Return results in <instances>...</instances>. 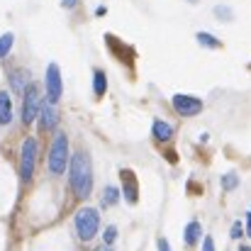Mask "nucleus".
Returning a JSON list of instances; mask_svg holds the SVG:
<instances>
[{
  "mask_svg": "<svg viewBox=\"0 0 251 251\" xmlns=\"http://www.w3.org/2000/svg\"><path fill=\"white\" fill-rule=\"evenodd\" d=\"M71 188L78 198H88L90 195V188H93V166H90V159L88 154L78 151L74 154L71 159Z\"/></svg>",
  "mask_w": 251,
  "mask_h": 251,
  "instance_id": "nucleus-1",
  "label": "nucleus"
},
{
  "mask_svg": "<svg viewBox=\"0 0 251 251\" xmlns=\"http://www.w3.org/2000/svg\"><path fill=\"white\" fill-rule=\"evenodd\" d=\"M66 166H69V139L64 132H59L51 149H49V171L54 176H61Z\"/></svg>",
  "mask_w": 251,
  "mask_h": 251,
  "instance_id": "nucleus-2",
  "label": "nucleus"
},
{
  "mask_svg": "<svg viewBox=\"0 0 251 251\" xmlns=\"http://www.w3.org/2000/svg\"><path fill=\"white\" fill-rule=\"evenodd\" d=\"M98 227H100V215L98 210L93 207H83L78 215H76V232L83 242H90L95 234H98Z\"/></svg>",
  "mask_w": 251,
  "mask_h": 251,
  "instance_id": "nucleus-3",
  "label": "nucleus"
},
{
  "mask_svg": "<svg viewBox=\"0 0 251 251\" xmlns=\"http://www.w3.org/2000/svg\"><path fill=\"white\" fill-rule=\"evenodd\" d=\"M39 88L34 83H27L25 88V102H22V122L25 125H32L37 112H39Z\"/></svg>",
  "mask_w": 251,
  "mask_h": 251,
  "instance_id": "nucleus-4",
  "label": "nucleus"
},
{
  "mask_svg": "<svg viewBox=\"0 0 251 251\" xmlns=\"http://www.w3.org/2000/svg\"><path fill=\"white\" fill-rule=\"evenodd\" d=\"M34 164H37V142H34V137H27L25 144H22V159H20L22 180H29V178H32Z\"/></svg>",
  "mask_w": 251,
  "mask_h": 251,
  "instance_id": "nucleus-5",
  "label": "nucleus"
},
{
  "mask_svg": "<svg viewBox=\"0 0 251 251\" xmlns=\"http://www.w3.org/2000/svg\"><path fill=\"white\" fill-rule=\"evenodd\" d=\"M61 93H64V83H61V69L56 66V64H49L47 66V100L54 105L59 98H61Z\"/></svg>",
  "mask_w": 251,
  "mask_h": 251,
  "instance_id": "nucleus-6",
  "label": "nucleus"
},
{
  "mask_svg": "<svg viewBox=\"0 0 251 251\" xmlns=\"http://www.w3.org/2000/svg\"><path fill=\"white\" fill-rule=\"evenodd\" d=\"M173 107L178 110V115L190 117V115H198V112L202 110V102H200V98H193V95H183V93H178V95H173Z\"/></svg>",
  "mask_w": 251,
  "mask_h": 251,
  "instance_id": "nucleus-7",
  "label": "nucleus"
},
{
  "mask_svg": "<svg viewBox=\"0 0 251 251\" xmlns=\"http://www.w3.org/2000/svg\"><path fill=\"white\" fill-rule=\"evenodd\" d=\"M56 110H54V105L51 102H39V127L42 129H54V125H56Z\"/></svg>",
  "mask_w": 251,
  "mask_h": 251,
  "instance_id": "nucleus-8",
  "label": "nucleus"
},
{
  "mask_svg": "<svg viewBox=\"0 0 251 251\" xmlns=\"http://www.w3.org/2000/svg\"><path fill=\"white\" fill-rule=\"evenodd\" d=\"M122 183H125V198H127V202H137L139 198V190H137V178H134V173L132 171H122Z\"/></svg>",
  "mask_w": 251,
  "mask_h": 251,
  "instance_id": "nucleus-9",
  "label": "nucleus"
},
{
  "mask_svg": "<svg viewBox=\"0 0 251 251\" xmlns=\"http://www.w3.org/2000/svg\"><path fill=\"white\" fill-rule=\"evenodd\" d=\"M12 120V100L5 90H0V125H10Z\"/></svg>",
  "mask_w": 251,
  "mask_h": 251,
  "instance_id": "nucleus-10",
  "label": "nucleus"
},
{
  "mask_svg": "<svg viewBox=\"0 0 251 251\" xmlns=\"http://www.w3.org/2000/svg\"><path fill=\"white\" fill-rule=\"evenodd\" d=\"M154 137L159 139V142H168L171 137H173V127L171 125H166L164 120H154Z\"/></svg>",
  "mask_w": 251,
  "mask_h": 251,
  "instance_id": "nucleus-11",
  "label": "nucleus"
},
{
  "mask_svg": "<svg viewBox=\"0 0 251 251\" xmlns=\"http://www.w3.org/2000/svg\"><path fill=\"white\" fill-rule=\"evenodd\" d=\"M200 234H202V229H200V222H198V220H193V222L185 227V237H183V242H185L188 247H193V244H198Z\"/></svg>",
  "mask_w": 251,
  "mask_h": 251,
  "instance_id": "nucleus-12",
  "label": "nucleus"
},
{
  "mask_svg": "<svg viewBox=\"0 0 251 251\" xmlns=\"http://www.w3.org/2000/svg\"><path fill=\"white\" fill-rule=\"evenodd\" d=\"M93 90H95L98 98L105 95V90H107V78H105L102 71H95V74H93Z\"/></svg>",
  "mask_w": 251,
  "mask_h": 251,
  "instance_id": "nucleus-13",
  "label": "nucleus"
},
{
  "mask_svg": "<svg viewBox=\"0 0 251 251\" xmlns=\"http://www.w3.org/2000/svg\"><path fill=\"white\" fill-rule=\"evenodd\" d=\"M198 42H200L202 47H210V49H220V47H222L220 39L212 37V34H207V32H200V34H198Z\"/></svg>",
  "mask_w": 251,
  "mask_h": 251,
  "instance_id": "nucleus-14",
  "label": "nucleus"
},
{
  "mask_svg": "<svg viewBox=\"0 0 251 251\" xmlns=\"http://www.w3.org/2000/svg\"><path fill=\"white\" fill-rule=\"evenodd\" d=\"M12 44H15V37H12L10 32L0 37V59H5V56L10 54V49H12Z\"/></svg>",
  "mask_w": 251,
  "mask_h": 251,
  "instance_id": "nucleus-15",
  "label": "nucleus"
},
{
  "mask_svg": "<svg viewBox=\"0 0 251 251\" xmlns=\"http://www.w3.org/2000/svg\"><path fill=\"white\" fill-rule=\"evenodd\" d=\"M237 185H239V176H237V173L222 176V188H225V190H232V188H237Z\"/></svg>",
  "mask_w": 251,
  "mask_h": 251,
  "instance_id": "nucleus-16",
  "label": "nucleus"
},
{
  "mask_svg": "<svg viewBox=\"0 0 251 251\" xmlns=\"http://www.w3.org/2000/svg\"><path fill=\"white\" fill-rule=\"evenodd\" d=\"M102 200H105V205H115V202L120 200V190H117V188H112V185H107V188H105V198H102Z\"/></svg>",
  "mask_w": 251,
  "mask_h": 251,
  "instance_id": "nucleus-17",
  "label": "nucleus"
},
{
  "mask_svg": "<svg viewBox=\"0 0 251 251\" xmlns=\"http://www.w3.org/2000/svg\"><path fill=\"white\" fill-rule=\"evenodd\" d=\"M10 83H12V88H15L17 93H25V88H27V83H25V74H15V71H12Z\"/></svg>",
  "mask_w": 251,
  "mask_h": 251,
  "instance_id": "nucleus-18",
  "label": "nucleus"
},
{
  "mask_svg": "<svg viewBox=\"0 0 251 251\" xmlns=\"http://www.w3.org/2000/svg\"><path fill=\"white\" fill-rule=\"evenodd\" d=\"M115 239H117V229L115 227H107L105 229V244H112Z\"/></svg>",
  "mask_w": 251,
  "mask_h": 251,
  "instance_id": "nucleus-19",
  "label": "nucleus"
},
{
  "mask_svg": "<svg viewBox=\"0 0 251 251\" xmlns=\"http://www.w3.org/2000/svg\"><path fill=\"white\" fill-rule=\"evenodd\" d=\"M232 237H234V239H242V237H244V227H242L239 222H234V227H232Z\"/></svg>",
  "mask_w": 251,
  "mask_h": 251,
  "instance_id": "nucleus-20",
  "label": "nucleus"
},
{
  "mask_svg": "<svg viewBox=\"0 0 251 251\" xmlns=\"http://www.w3.org/2000/svg\"><path fill=\"white\" fill-rule=\"evenodd\" d=\"M202 251H215V242H212V237H205V242H202Z\"/></svg>",
  "mask_w": 251,
  "mask_h": 251,
  "instance_id": "nucleus-21",
  "label": "nucleus"
},
{
  "mask_svg": "<svg viewBox=\"0 0 251 251\" xmlns=\"http://www.w3.org/2000/svg\"><path fill=\"white\" fill-rule=\"evenodd\" d=\"M76 2H78V0H61V5H64L66 10H71V7H76Z\"/></svg>",
  "mask_w": 251,
  "mask_h": 251,
  "instance_id": "nucleus-22",
  "label": "nucleus"
},
{
  "mask_svg": "<svg viewBox=\"0 0 251 251\" xmlns=\"http://www.w3.org/2000/svg\"><path fill=\"white\" fill-rule=\"evenodd\" d=\"M159 251H171V247H168L166 239H159Z\"/></svg>",
  "mask_w": 251,
  "mask_h": 251,
  "instance_id": "nucleus-23",
  "label": "nucleus"
},
{
  "mask_svg": "<svg viewBox=\"0 0 251 251\" xmlns=\"http://www.w3.org/2000/svg\"><path fill=\"white\" fill-rule=\"evenodd\" d=\"M217 15H220V17H232V12H227L225 7H217Z\"/></svg>",
  "mask_w": 251,
  "mask_h": 251,
  "instance_id": "nucleus-24",
  "label": "nucleus"
},
{
  "mask_svg": "<svg viewBox=\"0 0 251 251\" xmlns=\"http://www.w3.org/2000/svg\"><path fill=\"white\" fill-rule=\"evenodd\" d=\"M247 234H251V210H249V217H247Z\"/></svg>",
  "mask_w": 251,
  "mask_h": 251,
  "instance_id": "nucleus-25",
  "label": "nucleus"
},
{
  "mask_svg": "<svg viewBox=\"0 0 251 251\" xmlns=\"http://www.w3.org/2000/svg\"><path fill=\"white\" fill-rule=\"evenodd\" d=\"M239 251H251V249H249V247H242V249H239Z\"/></svg>",
  "mask_w": 251,
  "mask_h": 251,
  "instance_id": "nucleus-26",
  "label": "nucleus"
},
{
  "mask_svg": "<svg viewBox=\"0 0 251 251\" xmlns=\"http://www.w3.org/2000/svg\"><path fill=\"white\" fill-rule=\"evenodd\" d=\"M100 251H110V249H100Z\"/></svg>",
  "mask_w": 251,
  "mask_h": 251,
  "instance_id": "nucleus-27",
  "label": "nucleus"
},
{
  "mask_svg": "<svg viewBox=\"0 0 251 251\" xmlns=\"http://www.w3.org/2000/svg\"><path fill=\"white\" fill-rule=\"evenodd\" d=\"M190 2H198V0H190Z\"/></svg>",
  "mask_w": 251,
  "mask_h": 251,
  "instance_id": "nucleus-28",
  "label": "nucleus"
}]
</instances>
